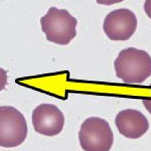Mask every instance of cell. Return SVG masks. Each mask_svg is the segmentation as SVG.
Here are the masks:
<instances>
[{
	"mask_svg": "<svg viewBox=\"0 0 151 151\" xmlns=\"http://www.w3.org/2000/svg\"><path fill=\"white\" fill-rule=\"evenodd\" d=\"M114 68L116 76L123 83L142 84L151 76V58L144 50L128 47L119 52Z\"/></svg>",
	"mask_w": 151,
	"mask_h": 151,
	"instance_id": "obj_1",
	"label": "cell"
},
{
	"mask_svg": "<svg viewBox=\"0 0 151 151\" xmlns=\"http://www.w3.org/2000/svg\"><path fill=\"white\" fill-rule=\"evenodd\" d=\"M78 20L65 9L50 7L40 18L41 29L47 40L57 45H69L77 35Z\"/></svg>",
	"mask_w": 151,
	"mask_h": 151,
	"instance_id": "obj_2",
	"label": "cell"
},
{
	"mask_svg": "<svg viewBox=\"0 0 151 151\" xmlns=\"http://www.w3.org/2000/svg\"><path fill=\"white\" fill-rule=\"evenodd\" d=\"M79 140L85 151H110L113 146L114 135L106 120L91 117L83 122L79 132Z\"/></svg>",
	"mask_w": 151,
	"mask_h": 151,
	"instance_id": "obj_3",
	"label": "cell"
},
{
	"mask_svg": "<svg viewBox=\"0 0 151 151\" xmlns=\"http://www.w3.org/2000/svg\"><path fill=\"white\" fill-rule=\"evenodd\" d=\"M27 136L24 116L11 106L0 107V146L12 148L22 144Z\"/></svg>",
	"mask_w": 151,
	"mask_h": 151,
	"instance_id": "obj_4",
	"label": "cell"
},
{
	"mask_svg": "<svg viewBox=\"0 0 151 151\" xmlns=\"http://www.w3.org/2000/svg\"><path fill=\"white\" fill-rule=\"evenodd\" d=\"M137 18L127 8L111 11L105 17L103 30L111 40H128L136 31Z\"/></svg>",
	"mask_w": 151,
	"mask_h": 151,
	"instance_id": "obj_5",
	"label": "cell"
},
{
	"mask_svg": "<svg viewBox=\"0 0 151 151\" xmlns=\"http://www.w3.org/2000/svg\"><path fill=\"white\" fill-rule=\"evenodd\" d=\"M32 124L38 134L55 136L64 129L65 116L55 105L40 104L32 112Z\"/></svg>",
	"mask_w": 151,
	"mask_h": 151,
	"instance_id": "obj_6",
	"label": "cell"
},
{
	"mask_svg": "<svg viewBox=\"0 0 151 151\" xmlns=\"http://www.w3.org/2000/svg\"><path fill=\"white\" fill-rule=\"evenodd\" d=\"M115 124L121 135L130 139L142 137L149 129L147 118L140 111L133 109L119 112L115 118Z\"/></svg>",
	"mask_w": 151,
	"mask_h": 151,
	"instance_id": "obj_7",
	"label": "cell"
},
{
	"mask_svg": "<svg viewBox=\"0 0 151 151\" xmlns=\"http://www.w3.org/2000/svg\"><path fill=\"white\" fill-rule=\"evenodd\" d=\"M7 84V72L0 68V92L5 89Z\"/></svg>",
	"mask_w": 151,
	"mask_h": 151,
	"instance_id": "obj_8",
	"label": "cell"
},
{
	"mask_svg": "<svg viewBox=\"0 0 151 151\" xmlns=\"http://www.w3.org/2000/svg\"><path fill=\"white\" fill-rule=\"evenodd\" d=\"M149 88L151 89V85L149 86ZM142 103L146 108V110L149 112V114H151V96L150 97H144V98L142 99Z\"/></svg>",
	"mask_w": 151,
	"mask_h": 151,
	"instance_id": "obj_9",
	"label": "cell"
},
{
	"mask_svg": "<svg viewBox=\"0 0 151 151\" xmlns=\"http://www.w3.org/2000/svg\"><path fill=\"white\" fill-rule=\"evenodd\" d=\"M122 1L124 0H97V2L102 5H113V4L120 3Z\"/></svg>",
	"mask_w": 151,
	"mask_h": 151,
	"instance_id": "obj_10",
	"label": "cell"
},
{
	"mask_svg": "<svg viewBox=\"0 0 151 151\" xmlns=\"http://www.w3.org/2000/svg\"><path fill=\"white\" fill-rule=\"evenodd\" d=\"M144 11H145L146 15L151 19V0H145Z\"/></svg>",
	"mask_w": 151,
	"mask_h": 151,
	"instance_id": "obj_11",
	"label": "cell"
}]
</instances>
